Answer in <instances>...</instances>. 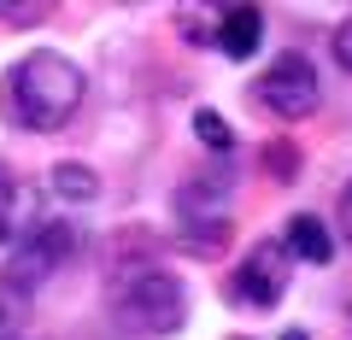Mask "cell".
<instances>
[{"label":"cell","mask_w":352,"mask_h":340,"mask_svg":"<svg viewBox=\"0 0 352 340\" xmlns=\"http://www.w3.org/2000/svg\"><path fill=\"white\" fill-rule=\"evenodd\" d=\"M88 82H82V65L65 59L59 47H41V53H24V59L6 71L0 82V106H6V124L30 129V135H53L76 117Z\"/></svg>","instance_id":"cell-1"},{"label":"cell","mask_w":352,"mask_h":340,"mask_svg":"<svg viewBox=\"0 0 352 340\" xmlns=\"http://www.w3.org/2000/svg\"><path fill=\"white\" fill-rule=\"evenodd\" d=\"M0 18H12V24H30V18H41V6H30V0H0Z\"/></svg>","instance_id":"cell-13"},{"label":"cell","mask_w":352,"mask_h":340,"mask_svg":"<svg viewBox=\"0 0 352 340\" xmlns=\"http://www.w3.org/2000/svg\"><path fill=\"white\" fill-rule=\"evenodd\" d=\"M194 135H200V147H212V152H229V147H235V129H229L217 112H194Z\"/></svg>","instance_id":"cell-10"},{"label":"cell","mask_w":352,"mask_h":340,"mask_svg":"<svg viewBox=\"0 0 352 340\" xmlns=\"http://www.w3.org/2000/svg\"><path fill=\"white\" fill-rule=\"evenodd\" d=\"M282 340H305V328H282Z\"/></svg>","instance_id":"cell-15"},{"label":"cell","mask_w":352,"mask_h":340,"mask_svg":"<svg viewBox=\"0 0 352 340\" xmlns=\"http://www.w3.org/2000/svg\"><path fill=\"white\" fill-rule=\"evenodd\" d=\"M335 223H340V240L352 247V182L340 188V200H335Z\"/></svg>","instance_id":"cell-12"},{"label":"cell","mask_w":352,"mask_h":340,"mask_svg":"<svg viewBox=\"0 0 352 340\" xmlns=\"http://www.w3.org/2000/svg\"><path fill=\"white\" fill-rule=\"evenodd\" d=\"M335 59H340V65L352 71V18H346L340 30H335Z\"/></svg>","instance_id":"cell-14"},{"label":"cell","mask_w":352,"mask_h":340,"mask_svg":"<svg viewBox=\"0 0 352 340\" xmlns=\"http://www.w3.org/2000/svg\"><path fill=\"white\" fill-rule=\"evenodd\" d=\"M112 317L129 335H176L182 317H188V288L170 276V270H135L129 282H118L112 293Z\"/></svg>","instance_id":"cell-2"},{"label":"cell","mask_w":352,"mask_h":340,"mask_svg":"<svg viewBox=\"0 0 352 340\" xmlns=\"http://www.w3.org/2000/svg\"><path fill=\"white\" fill-rule=\"evenodd\" d=\"M53 194H59L65 205H88V200H100V177L88 170V164H53Z\"/></svg>","instance_id":"cell-9"},{"label":"cell","mask_w":352,"mask_h":340,"mask_svg":"<svg viewBox=\"0 0 352 340\" xmlns=\"http://www.w3.org/2000/svg\"><path fill=\"white\" fill-rule=\"evenodd\" d=\"M294 152H300V147H288V141H276V147H264V170H276V177L288 182L294 170H300V159H294Z\"/></svg>","instance_id":"cell-11"},{"label":"cell","mask_w":352,"mask_h":340,"mask_svg":"<svg viewBox=\"0 0 352 340\" xmlns=\"http://www.w3.org/2000/svg\"><path fill=\"white\" fill-rule=\"evenodd\" d=\"M71 258H76V229H71V223H41L36 235H30L24 247H12V258L0 264V293L24 299V293L47 288L53 270L71 264Z\"/></svg>","instance_id":"cell-3"},{"label":"cell","mask_w":352,"mask_h":340,"mask_svg":"<svg viewBox=\"0 0 352 340\" xmlns=\"http://www.w3.org/2000/svg\"><path fill=\"white\" fill-rule=\"evenodd\" d=\"M288 247H282V235L270 240L264 235L258 247H247V258L235 264V276H229V299L241 305V311H270V305H282V293H288Z\"/></svg>","instance_id":"cell-4"},{"label":"cell","mask_w":352,"mask_h":340,"mask_svg":"<svg viewBox=\"0 0 352 340\" xmlns=\"http://www.w3.org/2000/svg\"><path fill=\"white\" fill-rule=\"evenodd\" d=\"M252 100H258V112H276V117H288V124H300V117H311L317 106H323V82H317V71L300 53H288V59H276L258 82H252Z\"/></svg>","instance_id":"cell-5"},{"label":"cell","mask_w":352,"mask_h":340,"mask_svg":"<svg viewBox=\"0 0 352 340\" xmlns=\"http://www.w3.org/2000/svg\"><path fill=\"white\" fill-rule=\"evenodd\" d=\"M36 229H41V194H36V182L0 177V247H24Z\"/></svg>","instance_id":"cell-6"},{"label":"cell","mask_w":352,"mask_h":340,"mask_svg":"<svg viewBox=\"0 0 352 340\" xmlns=\"http://www.w3.org/2000/svg\"><path fill=\"white\" fill-rule=\"evenodd\" d=\"M282 247H288V258H305V264H329V258H335L329 223H323V217H311V212H294V217H288Z\"/></svg>","instance_id":"cell-8"},{"label":"cell","mask_w":352,"mask_h":340,"mask_svg":"<svg viewBox=\"0 0 352 340\" xmlns=\"http://www.w3.org/2000/svg\"><path fill=\"white\" fill-rule=\"evenodd\" d=\"M258 36H264L258 6H223V12H217V47H223L229 59H252V53H258Z\"/></svg>","instance_id":"cell-7"}]
</instances>
